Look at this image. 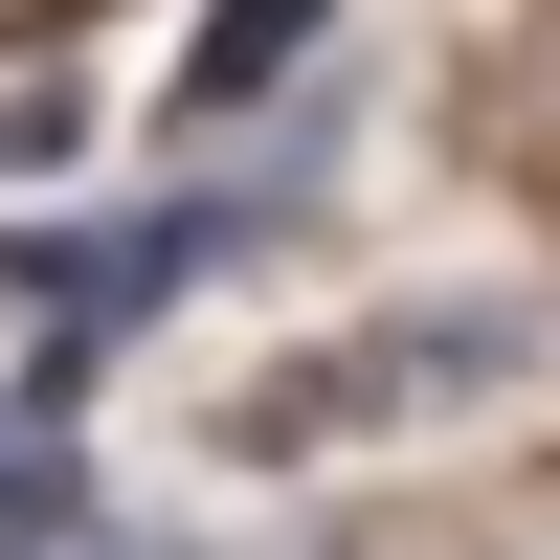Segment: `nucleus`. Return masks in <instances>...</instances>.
Masks as SVG:
<instances>
[{
  "label": "nucleus",
  "instance_id": "f03ea898",
  "mask_svg": "<svg viewBox=\"0 0 560 560\" xmlns=\"http://www.w3.org/2000/svg\"><path fill=\"white\" fill-rule=\"evenodd\" d=\"M516 359H538V314H516V292H427V314H382V337H314V359H269L224 427H247V448H337V427H382L404 382H516Z\"/></svg>",
  "mask_w": 560,
  "mask_h": 560
},
{
  "label": "nucleus",
  "instance_id": "7ed1b4c3",
  "mask_svg": "<svg viewBox=\"0 0 560 560\" xmlns=\"http://www.w3.org/2000/svg\"><path fill=\"white\" fill-rule=\"evenodd\" d=\"M314 68V0H224L202 45H179V113H247V90H292Z\"/></svg>",
  "mask_w": 560,
  "mask_h": 560
},
{
  "label": "nucleus",
  "instance_id": "20e7f679",
  "mask_svg": "<svg viewBox=\"0 0 560 560\" xmlns=\"http://www.w3.org/2000/svg\"><path fill=\"white\" fill-rule=\"evenodd\" d=\"M90 516H113V493H90V448L23 404V427H0V538H90Z\"/></svg>",
  "mask_w": 560,
  "mask_h": 560
},
{
  "label": "nucleus",
  "instance_id": "f257e3e1",
  "mask_svg": "<svg viewBox=\"0 0 560 560\" xmlns=\"http://www.w3.org/2000/svg\"><path fill=\"white\" fill-rule=\"evenodd\" d=\"M314 158H337V113H314L292 158H247V179H179V202H135V224H23L0 269H23V314H45V404L90 382V337H135V314H179L202 269H247L269 224L314 202Z\"/></svg>",
  "mask_w": 560,
  "mask_h": 560
}]
</instances>
